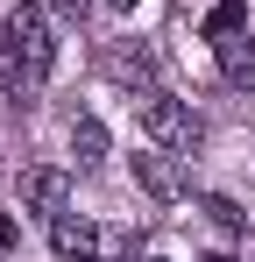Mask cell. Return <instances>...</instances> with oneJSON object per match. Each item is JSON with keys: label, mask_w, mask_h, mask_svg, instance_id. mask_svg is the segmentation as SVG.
Wrapping results in <instances>:
<instances>
[{"label": "cell", "mask_w": 255, "mask_h": 262, "mask_svg": "<svg viewBox=\"0 0 255 262\" xmlns=\"http://www.w3.org/2000/svg\"><path fill=\"white\" fill-rule=\"evenodd\" d=\"M50 64H57L50 14L42 7H7V21H0V92L14 106H29L42 92V78H50Z\"/></svg>", "instance_id": "obj_1"}, {"label": "cell", "mask_w": 255, "mask_h": 262, "mask_svg": "<svg viewBox=\"0 0 255 262\" xmlns=\"http://www.w3.org/2000/svg\"><path fill=\"white\" fill-rule=\"evenodd\" d=\"M142 135L170 149V156H192L199 142H206V121L184 106V99H170V92H142Z\"/></svg>", "instance_id": "obj_2"}, {"label": "cell", "mask_w": 255, "mask_h": 262, "mask_svg": "<svg viewBox=\"0 0 255 262\" xmlns=\"http://www.w3.org/2000/svg\"><path fill=\"white\" fill-rule=\"evenodd\" d=\"M135 184L149 191V199H184L192 191V177H184V156H170V149H149V156H135Z\"/></svg>", "instance_id": "obj_3"}, {"label": "cell", "mask_w": 255, "mask_h": 262, "mask_svg": "<svg viewBox=\"0 0 255 262\" xmlns=\"http://www.w3.org/2000/svg\"><path fill=\"white\" fill-rule=\"evenodd\" d=\"M107 78L114 85H128V92H156V50L149 43H107Z\"/></svg>", "instance_id": "obj_4"}, {"label": "cell", "mask_w": 255, "mask_h": 262, "mask_svg": "<svg viewBox=\"0 0 255 262\" xmlns=\"http://www.w3.org/2000/svg\"><path fill=\"white\" fill-rule=\"evenodd\" d=\"M22 206L29 213H71V177L64 170H50V163H36V170H22Z\"/></svg>", "instance_id": "obj_5"}, {"label": "cell", "mask_w": 255, "mask_h": 262, "mask_svg": "<svg viewBox=\"0 0 255 262\" xmlns=\"http://www.w3.org/2000/svg\"><path fill=\"white\" fill-rule=\"evenodd\" d=\"M99 234H107V227H92V220H78V213L50 220V248L64 262H99Z\"/></svg>", "instance_id": "obj_6"}, {"label": "cell", "mask_w": 255, "mask_h": 262, "mask_svg": "<svg viewBox=\"0 0 255 262\" xmlns=\"http://www.w3.org/2000/svg\"><path fill=\"white\" fill-rule=\"evenodd\" d=\"M220 78H227L234 92H255V36H248V29L220 43Z\"/></svg>", "instance_id": "obj_7"}, {"label": "cell", "mask_w": 255, "mask_h": 262, "mask_svg": "<svg viewBox=\"0 0 255 262\" xmlns=\"http://www.w3.org/2000/svg\"><path fill=\"white\" fill-rule=\"evenodd\" d=\"M71 156H78V163H99V156H107V128H99L92 114L71 121Z\"/></svg>", "instance_id": "obj_8"}, {"label": "cell", "mask_w": 255, "mask_h": 262, "mask_svg": "<svg viewBox=\"0 0 255 262\" xmlns=\"http://www.w3.org/2000/svg\"><path fill=\"white\" fill-rule=\"evenodd\" d=\"M241 29H248V0H220V7L206 14V36H213V43H227V36H241Z\"/></svg>", "instance_id": "obj_9"}, {"label": "cell", "mask_w": 255, "mask_h": 262, "mask_svg": "<svg viewBox=\"0 0 255 262\" xmlns=\"http://www.w3.org/2000/svg\"><path fill=\"white\" fill-rule=\"evenodd\" d=\"M142 255V234H135V227H107V234H99V262H135Z\"/></svg>", "instance_id": "obj_10"}, {"label": "cell", "mask_w": 255, "mask_h": 262, "mask_svg": "<svg viewBox=\"0 0 255 262\" xmlns=\"http://www.w3.org/2000/svg\"><path fill=\"white\" fill-rule=\"evenodd\" d=\"M206 213H213V227H227V234H241V227H248V213H241L234 199H206Z\"/></svg>", "instance_id": "obj_11"}, {"label": "cell", "mask_w": 255, "mask_h": 262, "mask_svg": "<svg viewBox=\"0 0 255 262\" xmlns=\"http://www.w3.org/2000/svg\"><path fill=\"white\" fill-rule=\"evenodd\" d=\"M0 248H14V220L7 213H0Z\"/></svg>", "instance_id": "obj_12"}, {"label": "cell", "mask_w": 255, "mask_h": 262, "mask_svg": "<svg viewBox=\"0 0 255 262\" xmlns=\"http://www.w3.org/2000/svg\"><path fill=\"white\" fill-rule=\"evenodd\" d=\"M99 7H114V14H135V7H142V0H99Z\"/></svg>", "instance_id": "obj_13"}, {"label": "cell", "mask_w": 255, "mask_h": 262, "mask_svg": "<svg viewBox=\"0 0 255 262\" xmlns=\"http://www.w3.org/2000/svg\"><path fill=\"white\" fill-rule=\"evenodd\" d=\"M57 7H64V14H85V7H92V0H57Z\"/></svg>", "instance_id": "obj_14"}, {"label": "cell", "mask_w": 255, "mask_h": 262, "mask_svg": "<svg viewBox=\"0 0 255 262\" xmlns=\"http://www.w3.org/2000/svg\"><path fill=\"white\" fill-rule=\"evenodd\" d=\"M206 262H241V255H206Z\"/></svg>", "instance_id": "obj_15"}, {"label": "cell", "mask_w": 255, "mask_h": 262, "mask_svg": "<svg viewBox=\"0 0 255 262\" xmlns=\"http://www.w3.org/2000/svg\"><path fill=\"white\" fill-rule=\"evenodd\" d=\"M149 262H163V255H149Z\"/></svg>", "instance_id": "obj_16"}]
</instances>
